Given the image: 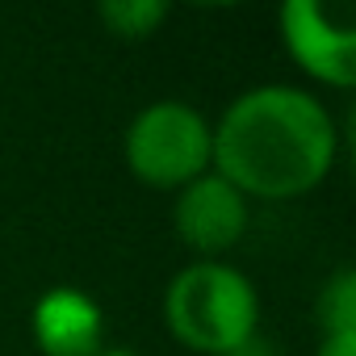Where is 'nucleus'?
Instances as JSON below:
<instances>
[{
    "mask_svg": "<svg viewBox=\"0 0 356 356\" xmlns=\"http://www.w3.org/2000/svg\"><path fill=\"white\" fill-rule=\"evenodd\" d=\"M210 172L248 202H293L314 193L339 155L331 109L298 84H256L227 101L210 122Z\"/></svg>",
    "mask_w": 356,
    "mask_h": 356,
    "instance_id": "f257e3e1",
    "label": "nucleus"
},
{
    "mask_svg": "<svg viewBox=\"0 0 356 356\" xmlns=\"http://www.w3.org/2000/svg\"><path fill=\"white\" fill-rule=\"evenodd\" d=\"M163 327L197 356H235L260 339V289L227 260H189L163 289Z\"/></svg>",
    "mask_w": 356,
    "mask_h": 356,
    "instance_id": "f03ea898",
    "label": "nucleus"
},
{
    "mask_svg": "<svg viewBox=\"0 0 356 356\" xmlns=\"http://www.w3.org/2000/svg\"><path fill=\"white\" fill-rule=\"evenodd\" d=\"M210 159H214L210 118L181 97L147 101L122 130V163L147 189L163 193L185 189L189 181L210 172Z\"/></svg>",
    "mask_w": 356,
    "mask_h": 356,
    "instance_id": "7ed1b4c3",
    "label": "nucleus"
},
{
    "mask_svg": "<svg viewBox=\"0 0 356 356\" xmlns=\"http://www.w3.org/2000/svg\"><path fill=\"white\" fill-rule=\"evenodd\" d=\"M277 38L314 84L335 92L356 84V26L343 9L318 0H285L277 9Z\"/></svg>",
    "mask_w": 356,
    "mask_h": 356,
    "instance_id": "20e7f679",
    "label": "nucleus"
},
{
    "mask_svg": "<svg viewBox=\"0 0 356 356\" xmlns=\"http://www.w3.org/2000/svg\"><path fill=\"white\" fill-rule=\"evenodd\" d=\"M248 222L252 202L218 172H206L172 193V231L193 252V260H222L231 248L243 243Z\"/></svg>",
    "mask_w": 356,
    "mask_h": 356,
    "instance_id": "39448f33",
    "label": "nucleus"
},
{
    "mask_svg": "<svg viewBox=\"0 0 356 356\" xmlns=\"http://www.w3.org/2000/svg\"><path fill=\"white\" fill-rule=\"evenodd\" d=\"M30 335L38 356H101L105 310L80 285H51L30 310Z\"/></svg>",
    "mask_w": 356,
    "mask_h": 356,
    "instance_id": "423d86ee",
    "label": "nucleus"
},
{
    "mask_svg": "<svg viewBox=\"0 0 356 356\" xmlns=\"http://www.w3.org/2000/svg\"><path fill=\"white\" fill-rule=\"evenodd\" d=\"M318 343L314 356H356V273L335 268L314 302Z\"/></svg>",
    "mask_w": 356,
    "mask_h": 356,
    "instance_id": "0eeeda50",
    "label": "nucleus"
},
{
    "mask_svg": "<svg viewBox=\"0 0 356 356\" xmlns=\"http://www.w3.org/2000/svg\"><path fill=\"white\" fill-rule=\"evenodd\" d=\"M105 34H113L118 42H147L163 30V22L172 17L168 0H101L97 9Z\"/></svg>",
    "mask_w": 356,
    "mask_h": 356,
    "instance_id": "6e6552de",
    "label": "nucleus"
},
{
    "mask_svg": "<svg viewBox=\"0 0 356 356\" xmlns=\"http://www.w3.org/2000/svg\"><path fill=\"white\" fill-rule=\"evenodd\" d=\"M101 356H138L134 348H126V343H105V352Z\"/></svg>",
    "mask_w": 356,
    "mask_h": 356,
    "instance_id": "1a4fd4ad",
    "label": "nucleus"
}]
</instances>
